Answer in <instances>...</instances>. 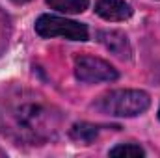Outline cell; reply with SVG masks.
Returning a JSON list of instances; mask_svg holds the SVG:
<instances>
[{
  "mask_svg": "<svg viewBox=\"0 0 160 158\" xmlns=\"http://www.w3.org/2000/svg\"><path fill=\"white\" fill-rule=\"evenodd\" d=\"M47 4L62 13H82L88 9L89 0H47Z\"/></svg>",
  "mask_w": 160,
  "mask_h": 158,
  "instance_id": "cell-7",
  "label": "cell"
},
{
  "mask_svg": "<svg viewBox=\"0 0 160 158\" xmlns=\"http://www.w3.org/2000/svg\"><path fill=\"white\" fill-rule=\"evenodd\" d=\"M158 119H160V108H158Z\"/></svg>",
  "mask_w": 160,
  "mask_h": 158,
  "instance_id": "cell-11",
  "label": "cell"
},
{
  "mask_svg": "<svg viewBox=\"0 0 160 158\" xmlns=\"http://www.w3.org/2000/svg\"><path fill=\"white\" fill-rule=\"evenodd\" d=\"M97 37H99L101 45L106 50H110L118 58H123V60H128L130 58L132 48H130V43H128L125 34H121L118 30H102V32H99Z\"/></svg>",
  "mask_w": 160,
  "mask_h": 158,
  "instance_id": "cell-5",
  "label": "cell"
},
{
  "mask_svg": "<svg viewBox=\"0 0 160 158\" xmlns=\"http://www.w3.org/2000/svg\"><path fill=\"white\" fill-rule=\"evenodd\" d=\"M97 134H99V128L89 123H77L71 128V138L80 143H91L97 138Z\"/></svg>",
  "mask_w": 160,
  "mask_h": 158,
  "instance_id": "cell-8",
  "label": "cell"
},
{
  "mask_svg": "<svg viewBox=\"0 0 160 158\" xmlns=\"http://www.w3.org/2000/svg\"><path fill=\"white\" fill-rule=\"evenodd\" d=\"M36 32L41 37H65L69 41H86L88 39V28L86 24H80L77 21L62 19L56 15H41L36 21Z\"/></svg>",
  "mask_w": 160,
  "mask_h": 158,
  "instance_id": "cell-3",
  "label": "cell"
},
{
  "mask_svg": "<svg viewBox=\"0 0 160 158\" xmlns=\"http://www.w3.org/2000/svg\"><path fill=\"white\" fill-rule=\"evenodd\" d=\"M62 116L43 95L22 87H9L0 95V132L17 143L41 145L52 140Z\"/></svg>",
  "mask_w": 160,
  "mask_h": 158,
  "instance_id": "cell-1",
  "label": "cell"
},
{
  "mask_svg": "<svg viewBox=\"0 0 160 158\" xmlns=\"http://www.w3.org/2000/svg\"><path fill=\"white\" fill-rule=\"evenodd\" d=\"M11 2H15V4H26V2H30V0H11Z\"/></svg>",
  "mask_w": 160,
  "mask_h": 158,
  "instance_id": "cell-10",
  "label": "cell"
},
{
  "mask_svg": "<svg viewBox=\"0 0 160 158\" xmlns=\"http://www.w3.org/2000/svg\"><path fill=\"white\" fill-rule=\"evenodd\" d=\"M151 104V99L145 91L140 89H116L106 95H102L97 102L95 108L101 110L102 114L108 116H118V117H136L143 114Z\"/></svg>",
  "mask_w": 160,
  "mask_h": 158,
  "instance_id": "cell-2",
  "label": "cell"
},
{
  "mask_svg": "<svg viewBox=\"0 0 160 158\" xmlns=\"http://www.w3.org/2000/svg\"><path fill=\"white\" fill-rule=\"evenodd\" d=\"M110 156H145V151L136 143H121L110 149Z\"/></svg>",
  "mask_w": 160,
  "mask_h": 158,
  "instance_id": "cell-9",
  "label": "cell"
},
{
  "mask_svg": "<svg viewBox=\"0 0 160 158\" xmlns=\"http://www.w3.org/2000/svg\"><path fill=\"white\" fill-rule=\"evenodd\" d=\"M95 13L104 21H127L132 15V7L125 0H99L95 4Z\"/></svg>",
  "mask_w": 160,
  "mask_h": 158,
  "instance_id": "cell-6",
  "label": "cell"
},
{
  "mask_svg": "<svg viewBox=\"0 0 160 158\" xmlns=\"http://www.w3.org/2000/svg\"><path fill=\"white\" fill-rule=\"evenodd\" d=\"M75 75L80 82L97 84V82H114L118 80V71L104 60L93 56H80L75 62Z\"/></svg>",
  "mask_w": 160,
  "mask_h": 158,
  "instance_id": "cell-4",
  "label": "cell"
}]
</instances>
